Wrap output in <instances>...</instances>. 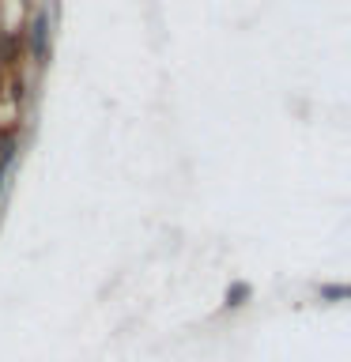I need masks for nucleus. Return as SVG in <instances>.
Listing matches in <instances>:
<instances>
[{"mask_svg": "<svg viewBox=\"0 0 351 362\" xmlns=\"http://www.w3.org/2000/svg\"><path fill=\"white\" fill-rule=\"evenodd\" d=\"M34 57H38V61H45V19L34 23Z\"/></svg>", "mask_w": 351, "mask_h": 362, "instance_id": "obj_1", "label": "nucleus"}, {"mask_svg": "<svg viewBox=\"0 0 351 362\" xmlns=\"http://www.w3.org/2000/svg\"><path fill=\"white\" fill-rule=\"evenodd\" d=\"M246 294H249V287H242V283H238V287L231 291V305H238V302H242V298H246Z\"/></svg>", "mask_w": 351, "mask_h": 362, "instance_id": "obj_2", "label": "nucleus"}]
</instances>
